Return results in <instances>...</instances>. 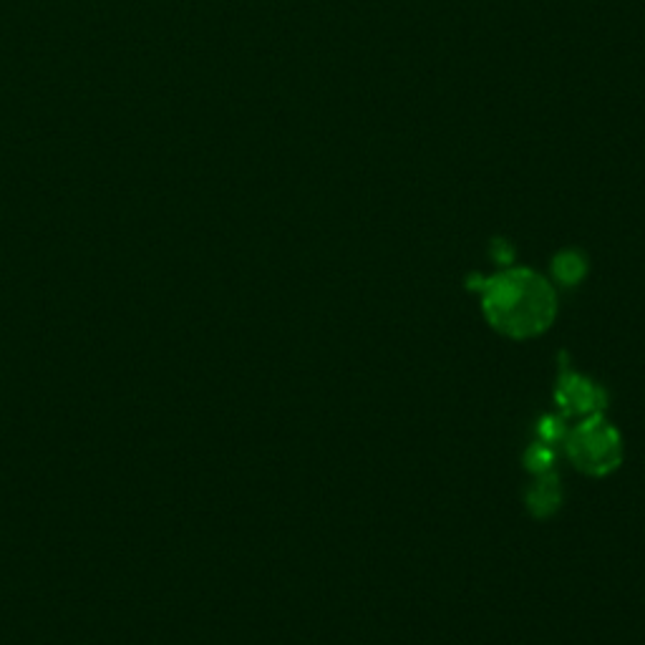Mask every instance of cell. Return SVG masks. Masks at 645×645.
Wrapping results in <instances>:
<instances>
[{"instance_id":"4","label":"cell","mask_w":645,"mask_h":645,"mask_svg":"<svg viewBox=\"0 0 645 645\" xmlns=\"http://www.w3.org/2000/svg\"><path fill=\"white\" fill-rule=\"evenodd\" d=\"M552 270H555L557 280H562L565 285H572L583 278L585 270H588V263H585V257L580 255V252L567 250V252H560V255L555 257Z\"/></svg>"},{"instance_id":"3","label":"cell","mask_w":645,"mask_h":645,"mask_svg":"<svg viewBox=\"0 0 645 645\" xmlns=\"http://www.w3.org/2000/svg\"><path fill=\"white\" fill-rule=\"evenodd\" d=\"M557 401H560L562 409L567 414H577L588 419V416H598L600 409L605 406V396L600 394L598 386H593L585 378L567 376L565 381L560 383V391H557Z\"/></svg>"},{"instance_id":"1","label":"cell","mask_w":645,"mask_h":645,"mask_svg":"<svg viewBox=\"0 0 645 645\" xmlns=\"http://www.w3.org/2000/svg\"><path fill=\"white\" fill-rule=\"evenodd\" d=\"M482 308L494 331L509 338H532L555 320V290L532 270H507L484 280Z\"/></svg>"},{"instance_id":"2","label":"cell","mask_w":645,"mask_h":645,"mask_svg":"<svg viewBox=\"0 0 645 645\" xmlns=\"http://www.w3.org/2000/svg\"><path fill=\"white\" fill-rule=\"evenodd\" d=\"M565 449L570 454L572 464L580 472L593 474V477L610 474L620 464V457H623V441H620L618 431L608 421L600 419V414L580 421L567 434Z\"/></svg>"}]
</instances>
